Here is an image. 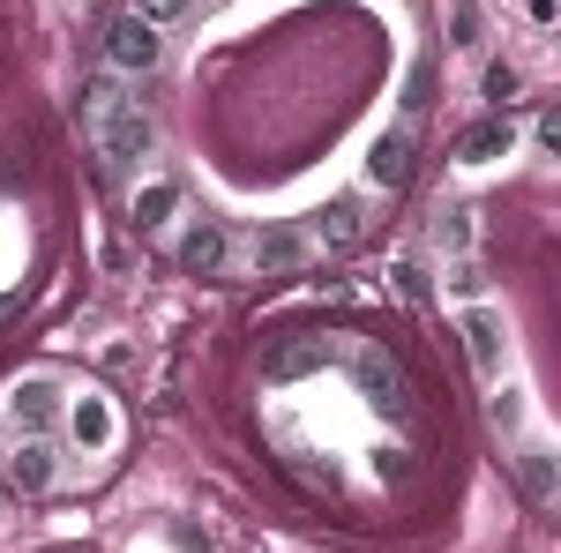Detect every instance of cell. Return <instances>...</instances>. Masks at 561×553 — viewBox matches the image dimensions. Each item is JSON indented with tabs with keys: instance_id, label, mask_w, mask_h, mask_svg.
<instances>
[{
	"instance_id": "obj_2",
	"label": "cell",
	"mask_w": 561,
	"mask_h": 553,
	"mask_svg": "<svg viewBox=\"0 0 561 553\" xmlns=\"http://www.w3.org/2000/svg\"><path fill=\"white\" fill-rule=\"evenodd\" d=\"M158 53H165L158 23H142L135 8H128V15H113V31H105V68H113V76H150Z\"/></svg>"
},
{
	"instance_id": "obj_9",
	"label": "cell",
	"mask_w": 561,
	"mask_h": 553,
	"mask_svg": "<svg viewBox=\"0 0 561 553\" xmlns=\"http://www.w3.org/2000/svg\"><path fill=\"white\" fill-rule=\"evenodd\" d=\"M53 412H60V404H53V389H45V382H15V389H8V419L23 426V434H38V441H45V434H53Z\"/></svg>"
},
{
	"instance_id": "obj_6",
	"label": "cell",
	"mask_w": 561,
	"mask_h": 553,
	"mask_svg": "<svg viewBox=\"0 0 561 553\" xmlns=\"http://www.w3.org/2000/svg\"><path fill=\"white\" fill-rule=\"evenodd\" d=\"M359 232H367V217H359V195H337L330 210L314 217V247H330V255L359 247Z\"/></svg>"
},
{
	"instance_id": "obj_11",
	"label": "cell",
	"mask_w": 561,
	"mask_h": 553,
	"mask_svg": "<svg viewBox=\"0 0 561 553\" xmlns=\"http://www.w3.org/2000/svg\"><path fill=\"white\" fill-rule=\"evenodd\" d=\"M465 344H472V367L479 375H494L502 367V322L479 307V314H465Z\"/></svg>"
},
{
	"instance_id": "obj_12",
	"label": "cell",
	"mask_w": 561,
	"mask_h": 553,
	"mask_svg": "<svg viewBox=\"0 0 561 553\" xmlns=\"http://www.w3.org/2000/svg\"><path fill=\"white\" fill-rule=\"evenodd\" d=\"M502 150H510V128H502V120H479V128H465V142H457L465 165H486V158H502Z\"/></svg>"
},
{
	"instance_id": "obj_20",
	"label": "cell",
	"mask_w": 561,
	"mask_h": 553,
	"mask_svg": "<svg viewBox=\"0 0 561 553\" xmlns=\"http://www.w3.org/2000/svg\"><path fill=\"white\" fill-rule=\"evenodd\" d=\"M173 546H180V553H210V539H203L195 523H173Z\"/></svg>"
},
{
	"instance_id": "obj_18",
	"label": "cell",
	"mask_w": 561,
	"mask_h": 553,
	"mask_svg": "<svg viewBox=\"0 0 561 553\" xmlns=\"http://www.w3.org/2000/svg\"><path fill=\"white\" fill-rule=\"evenodd\" d=\"M404 105H412V113H420V105H434V68H427V60L412 68V83H404Z\"/></svg>"
},
{
	"instance_id": "obj_19",
	"label": "cell",
	"mask_w": 561,
	"mask_h": 553,
	"mask_svg": "<svg viewBox=\"0 0 561 553\" xmlns=\"http://www.w3.org/2000/svg\"><path fill=\"white\" fill-rule=\"evenodd\" d=\"M434 232H442L449 247H465V240H472V224H465V210H442V224H434Z\"/></svg>"
},
{
	"instance_id": "obj_16",
	"label": "cell",
	"mask_w": 561,
	"mask_h": 553,
	"mask_svg": "<svg viewBox=\"0 0 561 553\" xmlns=\"http://www.w3.org/2000/svg\"><path fill=\"white\" fill-rule=\"evenodd\" d=\"M187 8H195V0H135V15H142V23H180Z\"/></svg>"
},
{
	"instance_id": "obj_14",
	"label": "cell",
	"mask_w": 561,
	"mask_h": 553,
	"mask_svg": "<svg viewBox=\"0 0 561 553\" xmlns=\"http://www.w3.org/2000/svg\"><path fill=\"white\" fill-rule=\"evenodd\" d=\"M524 486H531V502H554V457L547 449H524Z\"/></svg>"
},
{
	"instance_id": "obj_1",
	"label": "cell",
	"mask_w": 561,
	"mask_h": 553,
	"mask_svg": "<svg viewBox=\"0 0 561 553\" xmlns=\"http://www.w3.org/2000/svg\"><path fill=\"white\" fill-rule=\"evenodd\" d=\"M76 113H83V128H90V142H98V165L105 172H128L135 158H150V142H158L150 113L121 90V76H90L83 97H76Z\"/></svg>"
},
{
	"instance_id": "obj_8",
	"label": "cell",
	"mask_w": 561,
	"mask_h": 553,
	"mask_svg": "<svg viewBox=\"0 0 561 553\" xmlns=\"http://www.w3.org/2000/svg\"><path fill=\"white\" fill-rule=\"evenodd\" d=\"M8 486H15V494H45V486H53V449H45L38 434L8 449Z\"/></svg>"
},
{
	"instance_id": "obj_13",
	"label": "cell",
	"mask_w": 561,
	"mask_h": 553,
	"mask_svg": "<svg viewBox=\"0 0 561 553\" xmlns=\"http://www.w3.org/2000/svg\"><path fill=\"white\" fill-rule=\"evenodd\" d=\"M173 187H165V180H158V187H142V195H135V224H142V232H158V224H165V217H173Z\"/></svg>"
},
{
	"instance_id": "obj_10",
	"label": "cell",
	"mask_w": 561,
	"mask_h": 553,
	"mask_svg": "<svg viewBox=\"0 0 561 553\" xmlns=\"http://www.w3.org/2000/svg\"><path fill=\"white\" fill-rule=\"evenodd\" d=\"M322 367V344H277L270 359H262V382H300Z\"/></svg>"
},
{
	"instance_id": "obj_3",
	"label": "cell",
	"mask_w": 561,
	"mask_h": 553,
	"mask_svg": "<svg viewBox=\"0 0 561 553\" xmlns=\"http://www.w3.org/2000/svg\"><path fill=\"white\" fill-rule=\"evenodd\" d=\"M314 255H322V247H314V232H300V224H270V232H255V247H248V262H255L262 277H277V269H307Z\"/></svg>"
},
{
	"instance_id": "obj_5",
	"label": "cell",
	"mask_w": 561,
	"mask_h": 553,
	"mask_svg": "<svg viewBox=\"0 0 561 553\" xmlns=\"http://www.w3.org/2000/svg\"><path fill=\"white\" fill-rule=\"evenodd\" d=\"M225 255H232V240H225V224H217V217H203V224L180 240V269H187V277H217Z\"/></svg>"
},
{
	"instance_id": "obj_4",
	"label": "cell",
	"mask_w": 561,
	"mask_h": 553,
	"mask_svg": "<svg viewBox=\"0 0 561 553\" xmlns=\"http://www.w3.org/2000/svg\"><path fill=\"white\" fill-rule=\"evenodd\" d=\"M352 382H359V396H367L382 419H404V412H412V396H404V375L389 367L382 352H359V359H352Z\"/></svg>"
},
{
	"instance_id": "obj_17",
	"label": "cell",
	"mask_w": 561,
	"mask_h": 553,
	"mask_svg": "<svg viewBox=\"0 0 561 553\" xmlns=\"http://www.w3.org/2000/svg\"><path fill=\"white\" fill-rule=\"evenodd\" d=\"M486 97H494V105H510V97H517V68H510V60H494V68H486Z\"/></svg>"
},
{
	"instance_id": "obj_15",
	"label": "cell",
	"mask_w": 561,
	"mask_h": 553,
	"mask_svg": "<svg viewBox=\"0 0 561 553\" xmlns=\"http://www.w3.org/2000/svg\"><path fill=\"white\" fill-rule=\"evenodd\" d=\"M105 434H113V412H105V404H83V412H76V441L105 449Z\"/></svg>"
},
{
	"instance_id": "obj_7",
	"label": "cell",
	"mask_w": 561,
	"mask_h": 553,
	"mask_svg": "<svg viewBox=\"0 0 561 553\" xmlns=\"http://www.w3.org/2000/svg\"><path fill=\"white\" fill-rule=\"evenodd\" d=\"M367 180L375 187H404L412 180V128H389L375 150H367Z\"/></svg>"
}]
</instances>
